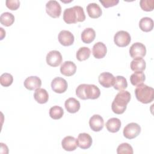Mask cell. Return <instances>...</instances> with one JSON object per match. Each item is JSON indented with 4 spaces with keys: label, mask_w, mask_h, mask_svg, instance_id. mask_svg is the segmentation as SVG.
<instances>
[{
    "label": "cell",
    "mask_w": 154,
    "mask_h": 154,
    "mask_svg": "<svg viewBox=\"0 0 154 154\" xmlns=\"http://www.w3.org/2000/svg\"><path fill=\"white\" fill-rule=\"evenodd\" d=\"M67 81L63 78L56 77L51 82L52 90L57 93H63L67 89Z\"/></svg>",
    "instance_id": "10"
},
{
    "label": "cell",
    "mask_w": 154,
    "mask_h": 154,
    "mask_svg": "<svg viewBox=\"0 0 154 154\" xmlns=\"http://www.w3.org/2000/svg\"><path fill=\"white\" fill-rule=\"evenodd\" d=\"M131 40L130 34L125 31H119L114 36L115 44L119 47H125L129 45Z\"/></svg>",
    "instance_id": "5"
},
{
    "label": "cell",
    "mask_w": 154,
    "mask_h": 154,
    "mask_svg": "<svg viewBox=\"0 0 154 154\" xmlns=\"http://www.w3.org/2000/svg\"><path fill=\"white\" fill-rule=\"evenodd\" d=\"M145 79L146 76L143 72H135L130 76L131 83L134 86L143 84Z\"/></svg>",
    "instance_id": "26"
},
{
    "label": "cell",
    "mask_w": 154,
    "mask_h": 154,
    "mask_svg": "<svg viewBox=\"0 0 154 154\" xmlns=\"http://www.w3.org/2000/svg\"><path fill=\"white\" fill-rule=\"evenodd\" d=\"M131 100V94L128 91H120L119 92L111 104L112 111L117 114H123L127 107L128 103Z\"/></svg>",
    "instance_id": "3"
},
{
    "label": "cell",
    "mask_w": 154,
    "mask_h": 154,
    "mask_svg": "<svg viewBox=\"0 0 154 154\" xmlns=\"http://www.w3.org/2000/svg\"><path fill=\"white\" fill-rule=\"evenodd\" d=\"M82 41L87 44L91 43L96 37L95 31L92 28H87L81 33Z\"/></svg>",
    "instance_id": "23"
},
{
    "label": "cell",
    "mask_w": 154,
    "mask_h": 154,
    "mask_svg": "<svg viewBox=\"0 0 154 154\" xmlns=\"http://www.w3.org/2000/svg\"><path fill=\"white\" fill-rule=\"evenodd\" d=\"M89 125L91 130L94 132L101 131L104 126V121L102 117L99 114L92 116L89 120Z\"/></svg>",
    "instance_id": "13"
},
{
    "label": "cell",
    "mask_w": 154,
    "mask_h": 154,
    "mask_svg": "<svg viewBox=\"0 0 154 154\" xmlns=\"http://www.w3.org/2000/svg\"><path fill=\"white\" fill-rule=\"evenodd\" d=\"M85 19V15L82 7L75 5L74 7L66 8L63 12V20L68 23H76L81 22Z\"/></svg>",
    "instance_id": "2"
},
{
    "label": "cell",
    "mask_w": 154,
    "mask_h": 154,
    "mask_svg": "<svg viewBox=\"0 0 154 154\" xmlns=\"http://www.w3.org/2000/svg\"><path fill=\"white\" fill-rule=\"evenodd\" d=\"M14 15L10 12H4L0 17L1 23L5 26H11L14 23Z\"/></svg>",
    "instance_id": "28"
},
{
    "label": "cell",
    "mask_w": 154,
    "mask_h": 154,
    "mask_svg": "<svg viewBox=\"0 0 154 154\" xmlns=\"http://www.w3.org/2000/svg\"><path fill=\"white\" fill-rule=\"evenodd\" d=\"M6 6L11 10H16L20 6V1L18 0H7Z\"/></svg>",
    "instance_id": "34"
},
{
    "label": "cell",
    "mask_w": 154,
    "mask_h": 154,
    "mask_svg": "<svg viewBox=\"0 0 154 154\" xmlns=\"http://www.w3.org/2000/svg\"><path fill=\"white\" fill-rule=\"evenodd\" d=\"M49 113L50 117L52 119L54 120H58L63 117L64 114V110L61 106L55 105L50 108Z\"/></svg>",
    "instance_id": "30"
},
{
    "label": "cell",
    "mask_w": 154,
    "mask_h": 154,
    "mask_svg": "<svg viewBox=\"0 0 154 154\" xmlns=\"http://www.w3.org/2000/svg\"><path fill=\"white\" fill-rule=\"evenodd\" d=\"M46 11L48 15L53 18L60 17L61 13L60 4L55 0L49 1L46 4Z\"/></svg>",
    "instance_id": "8"
},
{
    "label": "cell",
    "mask_w": 154,
    "mask_h": 154,
    "mask_svg": "<svg viewBox=\"0 0 154 154\" xmlns=\"http://www.w3.org/2000/svg\"><path fill=\"white\" fill-rule=\"evenodd\" d=\"M13 82V76L8 73H4L0 77V83L1 85L7 87L11 85Z\"/></svg>",
    "instance_id": "32"
},
{
    "label": "cell",
    "mask_w": 154,
    "mask_h": 154,
    "mask_svg": "<svg viewBox=\"0 0 154 154\" xmlns=\"http://www.w3.org/2000/svg\"><path fill=\"white\" fill-rule=\"evenodd\" d=\"M99 2L102 4L105 8H108L116 5L119 2V0H99Z\"/></svg>",
    "instance_id": "35"
},
{
    "label": "cell",
    "mask_w": 154,
    "mask_h": 154,
    "mask_svg": "<svg viewBox=\"0 0 154 154\" xmlns=\"http://www.w3.org/2000/svg\"><path fill=\"white\" fill-rule=\"evenodd\" d=\"M141 132L140 126L136 123H128L123 129V134L125 138L128 139H133L137 137Z\"/></svg>",
    "instance_id": "6"
},
{
    "label": "cell",
    "mask_w": 154,
    "mask_h": 154,
    "mask_svg": "<svg viewBox=\"0 0 154 154\" xmlns=\"http://www.w3.org/2000/svg\"><path fill=\"white\" fill-rule=\"evenodd\" d=\"M130 56L134 58H143L146 54V46L141 43L136 42L132 44L129 49Z\"/></svg>",
    "instance_id": "7"
},
{
    "label": "cell",
    "mask_w": 154,
    "mask_h": 154,
    "mask_svg": "<svg viewBox=\"0 0 154 154\" xmlns=\"http://www.w3.org/2000/svg\"><path fill=\"white\" fill-rule=\"evenodd\" d=\"M23 84L26 89L29 90H34L41 87L42 81L38 76H31L25 79Z\"/></svg>",
    "instance_id": "15"
},
{
    "label": "cell",
    "mask_w": 154,
    "mask_h": 154,
    "mask_svg": "<svg viewBox=\"0 0 154 154\" xmlns=\"http://www.w3.org/2000/svg\"><path fill=\"white\" fill-rule=\"evenodd\" d=\"M121 121L119 119L112 117L106 122L105 126L109 132L116 133L119 131L121 127Z\"/></svg>",
    "instance_id": "22"
},
{
    "label": "cell",
    "mask_w": 154,
    "mask_h": 154,
    "mask_svg": "<svg viewBox=\"0 0 154 154\" xmlns=\"http://www.w3.org/2000/svg\"><path fill=\"white\" fill-rule=\"evenodd\" d=\"M113 87L114 89L119 91H122L126 89L128 87L126 79L123 76H116Z\"/></svg>",
    "instance_id": "27"
},
{
    "label": "cell",
    "mask_w": 154,
    "mask_h": 154,
    "mask_svg": "<svg viewBox=\"0 0 154 154\" xmlns=\"http://www.w3.org/2000/svg\"><path fill=\"white\" fill-rule=\"evenodd\" d=\"M137 99L143 103H149L154 99V89L146 84L137 85L135 90Z\"/></svg>",
    "instance_id": "4"
},
{
    "label": "cell",
    "mask_w": 154,
    "mask_h": 154,
    "mask_svg": "<svg viewBox=\"0 0 154 154\" xmlns=\"http://www.w3.org/2000/svg\"><path fill=\"white\" fill-rule=\"evenodd\" d=\"M34 97L38 103L43 104L48 101L49 94L45 89L38 88L35 90L34 93Z\"/></svg>",
    "instance_id": "21"
},
{
    "label": "cell",
    "mask_w": 154,
    "mask_h": 154,
    "mask_svg": "<svg viewBox=\"0 0 154 154\" xmlns=\"http://www.w3.org/2000/svg\"><path fill=\"white\" fill-rule=\"evenodd\" d=\"M146 61L142 58L134 59L131 63V69L134 72H143L146 69Z\"/></svg>",
    "instance_id": "25"
},
{
    "label": "cell",
    "mask_w": 154,
    "mask_h": 154,
    "mask_svg": "<svg viewBox=\"0 0 154 154\" xmlns=\"http://www.w3.org/2000/svg\"><path fill=\"white\" fill-rule=\"evenodd\" d=\"M140 28L144 32L151 31L153 28V21L152 18L144 17L139 22Z\"/></svg>",
    "instance_id": "24"
},
{
    "label": "cell",
    "mask_w": 154,
    "mask_h": 154,
    "mask_svg": "<svg viewBox=\"0 0 154 154\" xmlns=\"http://www.w3.org/2000/svg\"><path fill=\"white\" fill-rule=\"evenodd\" d=\"M86 9L88 16L93 19L99 17L102 13L101 8L95 2L88 4L86 7Z\"/></svg>",
    "instance_id": "19"
},
{
    "label": "cell",
    "mask_w": 154,
    "mask_h": 154,
    "mask_svg": "<svg viewBox=\"0 0 154 154\" xmlns=\"http://www.w3.org/2000/svg\"><path fill=\"white\" fill-rule=\"evenodd\" d=\"M76 71V64L71 61H66L64 62L60 67L61 73L66 76H70L73 75Z\"/></svg>",
    "instance_id": "16"
},
{
    "label": "cell",
    "mask_w": 154,
    "mask_h": 154,
    "mask_svg": "<svg viewBox=\"0 0 154 154\" xmlns=\"http://www.w3.org/2000/svg\"><path fill=\"white\" fill-rule=\"evenodd\" d=\"M58 38L61 45L64 46H69L72 45L73 43L75 40V37L73 34L67 30L61 31L58 34Z\"/></svg>",
    "instance_id": "11"
},
{
    "label": "cell",
    "mask_w": 154,
    "mask_h": 154,
    "mask_svg": "<svg viewBox=\"0 0 154 154\" xmlns=\"http://www.w3.org/2000/svg\"><path fill=\"white\" fill-rule=\"evenodd\" d=\"M46 63L52 67H57L62 62L63 58L61 53L56 50L49 52L46 57Z\"/></svg>",
    "instance_id": "9"
},
{
    "label": "cell",
    "mask_w": 154,
    "mask_h": 154,
    "mask_svg": "<svg viewBox=\"0 0 154 154\" xmlns=\"http://www.w3.org/2000/svg\"><path fill=\"white\" fill-rule=\"evenodd\" d=\"M98 81L102 87L105 88H109L113 86L115 77L109 72H103L99 75Z\"/></svg>",
    "instance_id": "12"
},
{
    "label": "cell",
    "mask_w": 154,
    "mask_h": 154,
    "mask_svg": "<svg viewBox=\"0 0 154 154\" xmlns=\"http://www.w3.org/2000/svg\"><path fill=\"white\" fill-rule=\"evenodd\" d=\"M118 154H132L134 153L132 147L127 143L120 144L117 149Z\"/></svg>",
    "instance_id": "31"
},
{
    "label": "cell",
    "mask_w": 154,
    "mask_h": 154,
    "mask_svg": "<svg viewBox=\"0 0 154 154\" xmlns=\"http://www.w3.org/2000/svg\"><path fill=\"white\" fill-rule=\"evenodd\" d=\"M91 51L88 47H81L76 52V59L80 61L86 60L90 55Z\"/></svg>",
    "instance_id": "29"
},
{
    "label": "cell",
    "mask_w": 154,
    "mask_h": 154,
    "mask_svg": "<svg viewBox=\"0 0 154 154\" xmlns=\"http://www.w3.org/2000/svg\"><path fill=\"white\" fill-rule=\"evenodd\" d=\"M76 94L81 99H96L100 95V90L94 84H82L76 89Z\"/></svg>",
    "instance_id": "1"
},
{
    "label": "cell",
    "mask_w": 154,
    "mask_h": 154,
    "mask_svg": "<svg viewBox=\"0 0 154 154\" xmlns=\"http://www.w3.org/2000/svg\"><path fill=\"white\" fill-rule=\"evenodd\" d=\"M106 52L107 49L106 45L101 42H97L93 46L92 53L94 58L97 59L103 58L106 55Z\"/></svg>",
    "instance_id": "17"
},
{
    "label": "cell",
    "mask_w": 154,
    "mask_h": 154,
    "mask_svg": "<svg viewBox=\"0 0 154 154\" xmlns=\"http://www.w3.org/2000/svg\"><path fill=\"white\" fill-rule=\"evenodd\" d=\"M140 5L142 10L146 11H151L154 8L153 0H141L140 1Z\"/></svg>",
    "instance_id": "33"
},
{
    "label": "cell",
    "mask_w": 154,
    "mask_h": 154,
    "mask_svg": "<svg viewBox=\"0 0 154 154\" xmlns=\"http://www.w3.org/2000/svg\"><path fill=\"white\" fill-rule=\"evenodd\" d=\"M64 106L69 112L75 113L78 112L80 108V103L75 98L70 97L65 101Z\"/></svg>",
    "instance_id": "20"
},
{
    "label": "cell",
    "mask_w": 154,
    "mask_h": 154,
    "mask_svg": "<svg viewBox=\"0 0 154 154\" xmlns=\"http://www.w3.org/2000/svg\"><path fill=\"white\" fill-rule=\"evenodd\" d=\"M61 146L66 151H73L78 147L76 139L72 136H66L63 139Z\"/></svg>",
    "instance_id": "18"
},
{
    "label": "cell",
    "mask_w": 154,
    "mask_h": 154,
    "mask_svg": "<svg viewBox=\"0 0 154 154\" xmlns=\"http://www.w3.org/2000/svg\"><path fill=\"white\" fill-rule=\"evenodd\" d=\"M78 146L82 149H87L92 144L91 137L87 133H80L76 139Z\"/></svg>",
    "instance_id": "14"
}]
</instances>
